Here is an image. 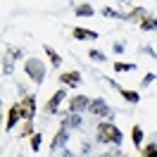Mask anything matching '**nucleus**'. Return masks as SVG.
Masks as SVG:
<instances>
[{"label": "nucleus", "mask_w": 157, "mask_h": 157, "mask_svg": "<svg viewBox=\"0 0 157 157\" xmlns=\"http://www.w3.org/2000/svg\"><path fill=\"white\" fill-rule=\"evenodd\" d=\"M102 14H105V17H119V19H126V14H119V12H114L112 7H105Z\"/></svg>", "instance_id": "nucleus-24"}, {"label": "nucleus", "mask_w": 157, "mask_h": 157, "mask_svg": "<svg viewBox=\"0 0 157 157\" xmlns=\"http://www.w3.org/2000/svg\"><path fill=\"white\" fill-rule=\"evenodd\" d=\"M21 117H24V114H21V105H19V102H14V105L10 107V112H7V124H5V131L10 133L12 128L17 126V121H19Z\"/></svg>", "instance_id": "nucleus-4"}, {"label": "nucleus", "mask_w": 157, "mask_h": 157, "mask_svg": "<svg viewBox=\"0 0 157 157\" xmlns=\"http://www.w3.org/2000/svg\"><path fill=\"white\" fill-rule=\"evenodd\" d=\"M21 114H24V119H33L36 117V98L33 95H26V98H21Z\"/></svg>", "instance_id": "nucleus-6"}, {"label": "nucleus", "mask_w": 157, "mask_h": 157, "mask_svg": "<svg viewBox=\"0 0 157 157\" xmlns=\"http://www.w3.org/2000/svg\"><path fill=\"white\" fill-rule=\"evenodd\" d=\"M74 12H76L78 17H93V12H95V10H93L90 5H78V7H76Z\"/></svg>", "instance_id": "nucleus-18"}, {"label": "nucleus", "mask_w": 157, "mask_h": 157, "mask_svg": "<svg viewBox=\"0 0 157 157\" xmlns=\"http://www.w3.org/2000/svg\"><path fill=\"white\" fill-rule=\"evenodd\" d=\"M143 157H157V143H155V140H152L150 145L143 147Z\"/></svg>", "instance_id": "nucleus-19"}, {"label": "nucleus", "mask_w": 157, "mask_h": 157, "mask_svg": "<svg viewBox=\"0 0 157 157\" xmlns=\"http://www.w3.org/2000/svg\"><path fill=\"white\" fill-rule=\"evenodd\" d=\"M62 126L67 128V131H69V128H78V126H81V117H78L76 112H69L67 117L62 119Z\"/></svg>", "instance_id": "nucleus-10"}, {"label": "nucleus", "mask_w": 157, "mask_h": 157, "mask_svg": "<svg viewBox=\"0 0 157 157\" xmlns=\"http://www.w3.org/2000/svg\"><path fill=\"white\" fill-rule=\"evenodd\" d=\"M145 17H147V12H145V10H140V7H136L131 14H126V19H128V21H136V24H140Z\"/></svg>", "instance_id": "nucleus-14"}, {"label": "nucleus", "mask_w": 157, "mask_h": 157, "mask_svg": "<svg viewBox=\"0 0 157 157\" xmlns=\"http://www.w3.org/2000/svg\"><path fill=\"white\" fill-rule=\"evenodd\" d=\"M88 57H90V59H95V62H105V59H107L105 55H102V52H100V50H90Z\"/></svg>", "instance_id": "nucleus-23"}, {"label": "nucleus", "mask_w": 157, "mask_h": 157, "mask_svg": "<svg viewBox=\"0 0 157 157\" xmlns=\"http://www.w3.org/2000/svg\"><path fill=\"white\" fill-rule=\"evenodd\" d=\"M21 136H33V119H26V124L21 128Z\"/></svg>", "instance_id": "nucleus-22"}, {"label": "nucleus", "mask_w": 157, "mask_h": 157, "mask_svg": "<svg viewBox=\"0 0 157 157\" xmlns=\"http://www.w3.org/2000/svg\"><path fill=\"white\" fill-rule=\"evenodd\" d=\"M45 55H48V59H50V64H52V67H59V64H62V57H59V52L55 48H50V45H45Z\"/></svg>", "instance_id": "nucleus-11"}, {"label": "nucleus", "mask_w": 157, "mask_h": 157, "mask_svg": "<svg viewBox=\"0 0 157 157\" xmlns=\"http://www.w3.org/2000/svg\"><path fill=\"white\" fill-rule=\"evenodd\" d=\"M102 157H121V152H105Z\"/></svg>", "instance_id": "nucleus-29"}, {"label": "nucleus", "mask_w": 157, "mask_h": 157, "mask_svg": "<svg viewBox=\"0 0 157 157\" xmlns=\"http://www.w3.org/2000/svg\"><path fill=\"white\" fill-rule=\"evenodd\" d=\"M74 38H98V33H95V31H88V29H81V26H76V29H74Z\"/></svg>", "instance_id": "nucleus-13"}, {"label": "nucleus", "mask_w": 157, "mask_h": 157, "mask_svg": "<svg viewBox=\"0 0 157 157\" xmlns=\"http://www.w3.org/2000/svg\"><path fill=\"white\" fill-rule=\"evenodd\" d=\"M88 105H90V98H88V95H74V98L69 100V112L81 114L83 109H88Z\"/></svg>", "instance_id": "nucleus-5"}, {"label": "nucleus", "mask_w": 157, "mask_h": 157, "mask_svg": "<svg viewBox=\"0 0 157 157\" xmlns=\"http://www.w3.org/2000/svg\"><path fill=\"white\" fill-rule=\"evenodd\" d=\"M152 78H155V74H152V71H147L145 76H143V81H140V83H143V86H150V83H152Z\"/></svg>", "instance_id": "nucleus-25"}, {"label": "nucleus", "mask_w": 157, "mask_h": 157, "mask_svg": "<svg viewBox=\"0 0 157 157\" xmlns=\"http://www.w3.org/2000/svg\"><path fill=\"white\" fill-rule=\"evenodd\" d=\"M67 140H69V131L62 126L57 133H55V138H52V143H50V150H52V152H57L59 147H64V145H67Z\"/></svg>", "instance_id": "nucleus-8"}, {"label": "nucleus", "mask_w": 157, "mask_h": 157, "mask_svg": "<svg viewBox=\"0 0 157 157\" xmlns=\"http://www.w3.org/2000/svg\"><path fill=\"white\" fill-rule=\"evenodd\" d=\"M114 69H117V71H133V69H136V64H133V62H117V64H114Z\"/></svg>", "instance_id": "nucleus-21"}, {"label": "nucleus", "mask_w": 157, "mask_h": 157, "mask_svg": "<svg viewBox=\"0 0 157 157\" xmlns=\"http://www.w3.org/2000/svg\"><path fill=\"white\" fill-rule=\"evenodd\" d=\"M2 71H5V74H12V71H14V57H12V55H5V57H2Z\"/></svg>", "instance_id": "nucleus-17"}, {"label": "nucleus", "mask_w": 157, "mask_h": 157, "mask_svg": "<svg viewBox=\"0 0 157 157\" xmlns=\"http://www.w3.org/2000/svg\"><path fill=\"white\" fill-rule=\"evenodd\" d=\"M59 81H62L64 86H78V83H81V74H78V71H64V74L59 76Z\"/></svg>", "instance_id": "nucleus-9"}, {"label": "nucleus", "mask_w": 157, "mask_h": 157, "mask_svg": "<svg viewBox=\"0 0 157 157\" xmlns=\"http://www.w3.org/2000/svg\"><path fill=\"white\" fill-rule=\"evenodd\" d=\"M138 26H140L143 31H157V17H150V14H147L145 19L138 24Z\"/></svg>", "instance_id": "nucleus-12"}, {"label": "nucleus", "mask_w": 157, "mask_h": 157, "mask_svg": "<svg viewBox=\"0 0 157 157\" xmlns=\"http://www.w3.org/2000/svg\"><path fill=\"white\" fill-rule=\"evenodd\" d=\"M10 55L17 59V57H21V50H19V48H10Z\"/></svg>", "instance_id": "nucleus-27"}, {"label": "nucleus", "mask_w": 157, "mask_h": 157, "mask_svg": "<svg viewBox=\"0 0 157 157\" xmlns=\"http://www.w3.org/2000/svg\"><path fill=\"white\" fill-rule=\"evenodd\" d=\"M119 93H121L128 102H138V100H140V93H138V90H128V88H121V86H119Z\"/></svg>", "instance_id": "nucleus-15"}, {"label": "nucleus", "mask_w": 157, "mask_h": 157, "mask_svg": "<svg viewBox=\"0 0 157 157\" xmlns=\"http://www.w3.org/2000/svg\"><path fill=\"white\" fill-rule=\"evenodd\" d=\"M40 143H43V136H40V133H33V136H31V150H33V152H38V150H40Z\"/></svg>", "instance_id": "nucleus-20"}, {"label": "nucleus", "mask_w": 157, "mask_h": 157, "mask_svg": "<svg viewBox=\"0 0 157 157\" xmlns=\"http://www.w3.org/2000/svg\"><path fill=\"white\" fill-rule=\"evenodd\" d=\"M88 109L95 114V117H112V109L107 107V102L102 98H95V100H90V105H88Z\"/></svg>", "instance_id": "nucleus-3"}, {"label": "nucleus", "mask_w": 157, "mask_h": 157, "mask_svg": "<svg viewBox=\"0 0 157 157\" xmlns=\"http://www.w3.org/2000/svg\"><path fill=\"white\" fill-rule=\"evenodd\" d=\"M124 2H131V0H124Z\"/></svg>", "instance_id": "nucleus-30"}, {"label": "nucleus", "mask_w": 157, "mask_h": 157, "mask_svg": "<svg viewBox=\"0 0 157 157\" xmlns=\"http://www.w3.org/2000/svg\"><path fill=\"white\" fill-rule=\"evenodd\" d=\"M131 140H133V145H140V143H143V128L140 126H133L131 128Z\"/></svg>", "instance_id": "nucleus-16"}, {"label": "nucleus", "mask_w": 157, "mask_h": 157, "mask_svg": "<svg viewBox=\"0 0 157 157\" xmlns=\"http://www.w3.org/2000/svg\"><path fill=\"white\" fill-rule=\"evenodd\" d=\"M67 98V95H64V90L59 88V90H55V93H52V98L48 100V105H45V112H48V114H55V112H57L59 109V105H62V100Z\"/></svg>", "instance_id": "nucleus-7"}, {"label": "nucleus", "mask_w": 157, "mask_h": 157, "mask_svg": "<svg viewBox=\"0 0 157 157\" xmlns=\"http://www.w3.org/2000/svg\"><path fill=\"white\" fill-rule=\"evenodd\" d=\"M143 52H145V55H150V57H155V59H157V52H155L152 48H150V45H145V48H143Z\"/></svg>", "instance_id": "nucleus-26"}, {"label": "nucleus", "mask_w": 157, "mask_h": 157, "mask_svg": "<svg viewBox=\"0 0 157 157\" xmlns=\"http://www.w3.org/2000/svg\"><path fill=\"white\" fill-rule=\"evenodd\" d=\"M114 52L121 55V52H124V43H114Z\"/></svg>", "instance_id": "nucleus-28"}, {"label": "nucleus", "mask_w": 157, "mask_h": 157, "mask_svg": "<svg viewBox=\"0 0 157 157\" xmlns=\"http://www.w3.org/2000/svg\"><path fill=\"white\" fill-rule=\"evenodd\" d=\"M24 71H26V76L33 81V83H43V78H45V67H43V62L36 57H31L24 62Z\"/></svg>", "instance_id": "nucleus-2"}, {"label": "nucleus", "mask_w": 157, "mask_h": 157, "mask_svg": "<svg viewBox=\"0 0 157 157\" xmlns=\"http://www.w3.org/2000/svg\"><path fill=\"white\" fill-rule=\"evenodd\" d=\"M98 140L100 143H114V145H119L121 143V131L114 124H109V121H100L98 124Z\"/></svg>", "instance_id": "nucleus-1"}]
</instances>
